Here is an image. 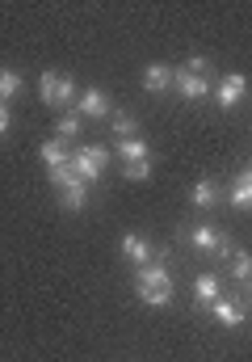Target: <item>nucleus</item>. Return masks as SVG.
I'll return each mask as SVG.
<instances>
[{
  "label": "nucleus",
  "instance_id": "nucleus-9",
  "mask_svg": "<svg viewBox=\"0 0 252 362\" xmlns=\"http://www.w3.org/2000/svg\"><path fill=\"white\" fill-rule=\"evenodd\" d=\"M76 114H80V118H114L109 97H105L101 89H84L80 101H76Z\"/></svg>",
  "mask_w": 252,
  "mask_h": 362
},
{
  "label": "nucleus",
  "instance_id": "nucleus-7",
  "mask_svg": "<svg viewBox=\"0 0 252 362\" xmlns=\"http://www.w3.org/2000/svg\"><path fill=\"white\" fill-rule=\"evenodd\" d=\"M118 253H122L131 266H152V262H156V249H152V240H143V236H122V240H118Z\"/></svg>",
  "mask_w": 252,
  "mask_h": 362
},
{
  "label": "nucleus",
  "instance_id": "nucleus-13",
  "mask_svg": "<svg viewBox=\"0 0 252 362\" xmlns=\"http://www.w3.org/2000/svg\"><path fill=\"white\" fill-rule=\"evenodd\" d=\"M143 89H148V93L172 89V68H164V64H152V68L143 72Z\"/></svg>",
  "mask_w": 252,
  "mask_h": 362
},
{
  "label": "nucleus",
  "instance_id": "nucleus-23",
  "mask_svg": "<svg viewBox=\"0 0 252 362\" xmlns=\"http://www.w3.org/2000/svg\"><path fill=\"white\" fill-rule=\"evenodd\" d=\"M206 68H210V59H202V55H189L185 59V72H193V76H206Z\"/></svg>",
  "mask_w": 252,
  "mask_h": 362
},
{
  "label": "nucleus",
  "instance_id": "nucleus-12",
  "mask_svg": "<svg viewBox=\"0 0 252 362\" xmlns=\"http://www.w3.org/2000/svg\"><path fill=\"white\" fill-rule=\"evenodd\" d=\"M227 202H232V206H240V211H252V169H244L240 181L227 189Z\"/></svg>",
  "mask_w": 252,
  "mask_h": 362
},
{
  "label": "nucleus",
  "instance_id": "nucleus-17",
  "mask_svg": "<svg viewBox=\"0 0 252 362\" xmlns=\"http://www.w3.org/2000/svg\"><path fill=\"white\" fill-rule=\"evenodd\" d=\"M38 97L47 105H59V72H42L38 76Z\"/></svg>",
  "mask_w": 252,
  "mask_h": 362
},
{
  "label": "nucleus",
  "instance_id": "nucleus-3",
  "mask_svg": "<svg viewBox=\"0 0 252 362\" xmlns=\"http://www.w3.org/2000/svg\"><path fill=\"white\" fill-rule=\"evenodd\" d=\"M47 177H51V185L59 189V206H64V211H84V206H88V185L72 173V165L51 169Z\"/></svg>",
  "mask_w": 252,
  "mask_h": 362
},
{
  "label": "nucleus",
  "instance_id": "nucleus-8",
  "mask_svg": "<svg viewBox=\"0 0 252 362\" xmlns=\"http://www.w3.org/2000/svg\"><path fill=\"white\" fill-rule=\"evenodd\" d=\"M172 89L181 93L185 101H202V97H210L206 76H193V72H185V68H176V72H172Z\"/></svg>",
  "mask_w": 252,
  "mask_h": 362
},
{
  "label": "nucleus",
  "instance_id": "nucleus-24",
  "mask_svg": "<svg viewBox=\"0 0 252 362\" xmlns=\"http://www.w3.org/2000/svg\"><path fill=\"white\" fill-rule=\"evenodd\" d=\"M8 122H13V118H8V105H4V110H0V139L8 135Z\"/></svg>",
  "mask_w": 252,
  "mask_h": 362
},
{
  "label": "nucleus",
  "instance_id": "nucleus-21",
  "mask_svg": "<svg viewBox=\"0 0 252 362\" xmlns=\"http://www.w3.org/2000/svg\"><path fill=\"white\" fill-rule=\"evenodd\" d=\"M109 131H114L118 139H131V135H135V118H131V114H114V127H109Z\"/></svg>",
  "mask_w": 252,
  "mask_h": 362
},
{
  "label": "nucleus",
  "instance_id": "nucleus-11",
  "mask_svg": "<svg viewBox=\"0 0 252 362\" xmlns=\"http://www.w3.org/2000/svg\"><path fill=\"white\" fill-rule=\"evenodd\" d=\"M38 156H42L47 173H51V169H64V165L72 160V156H68V144H64V139H47V144L38 148Z\"/></svg>",
  "mask_w": 252,
  "mask_h": 362
},
{
  "label": "nucleus",
  "instance_id": "nucleus-20",
  "mask_svg": "<svg viewBox=\"0 0 252 362\" xmlns=\"http://www.w3.org/2000/svg\"><path fill=\"white\" fill-rule=\"evenodd\" d=\"M122 173L131 181H148L152 177V160H131V165H122Z\"/></svg>",
  "mask_w": 252,
  "mask_h": 362
},
{
  "label": "nucleus",
  "instance_id": "nucleus-19",
  "mask_svg": "<svg viewBox=\"0 0 252 362\" xmlns=\"http://www.w3.org/2000/svg\"><path fill=\"white\" fill-rule=\"evenodd\" d=\"M21 93V76L13 72V68H0V101H8V97H17Z\"/></svg>",
  "mask_w": 252,
  "mask_h": 362
},
{
  "label": "nucleus",
  "instance_id": "nucleus-16",
  "mask_svg": "<svg viewBox=\"0 0 252 362\" xmlns=\"http://www.w3.org/2000/svg\"><path fill=\"white\" fill-rule=\"evenodd\" d=\"M189 202H193V206H215V202H219V185H215L210 177L198 181V185H193V194H189Z\"/></svg>",
  "mask_w": 252,
  "mask_h": 362
},
{
  "label": "nucleus",
  "instance_id": "nucleus-22",
  "mask_svg": "<svg viewBox=\"0 0 252 362\" xmlns=\"http://www.w3.org/2000/svg\"><path fill=\"white\" fill-rule=\"evenodd\" d=\"M72 97H76V81L72 76H59V105H68Z\"/></svg>",
  "mask_w": 252,
  "mask_h": 362
},
{
  "label": "nucleus",
  "instance_id": "nucleus-6",
  "mask_svg": "<svg viewBox=\"0 0 252 362\" xmlns=\"http://www.w3.org/2000/svg\"><path fill=\"white\" fill-rule=\"evenodd\" d=\"M215 93V101L223 105V110H236L240 101H244V93H248V81L240 76V72H227L223 81H219V89H210Z\"/></svg>",
  "mask_w": 252,
  "mask_h": 362
},
{
  "label": "nucleus",
  "instance_id": "nucleus-2",
  "mask_svg": "<svg viewBox=\"0 0 252 362\" xmlns=\"http://www.w3.org/2000/svg\"><path fill=\"white\" fill-rule=\"evenodd\" d=\"M68 165H72V173H76L84 185H97L101 173H105V165H109V148H101V144H84V148L72 152Z\"/></svg>",
  "mask_w": 252,
  "mask_h": 362
},
{
  "label": "nucleus",
  "instance_id": "nucleus-4",
  "mask_svg": "<svg viewBox=\"0 0 252 362\" xmlns=\"http://www.w3.org/2000/svg\"><path fill=\"white\" fill-rule=\"evenodd\" d=\"M185 240H189L193 249H202V253H219V257H232V249H236L215 223H193V228H185Z\"/></svg>",
  "mask_w": 252,
  "mask_h": 362
},
{
  "label": "nucleus",
  "instance_id": "nucleus-14",
  "mask_svg": "<svg viewBox=\"0 0 252 362\" xmlns=\"http://www.w3.org/2000/svg\"><path fill=\"white\" fill-rule=\"evenodd\" d=\"M118 160L122 165H131V160H152V152H148V144L143 139H118Z\"/></svg>",
  "mask_w": 252,
  "mask_h": 362
},
{
  "label": "nucleus",
  "instance_id": "nucleus-26",
  "mask_svg": "<svg viewBox=\"0 0 252 362\" xmlns=\"http://www.w3.org/2000/svg\"><path fill=\"white\" fill-rule=\"evenodd\" d=\"M248 291H252V282H248Z\"/></svg>",
  "mask_w": 252,
  "mask_h": 362
},
{
  "label": "nucleus",
  "instance_id": "nucleus-1",
  "mask_svg": "<svg viewBox=\"0 0 252 362\" xmlns=\"http://www.w3.org/2000/svg\"><path fill=\"white\" fill-rule=\"evenodd\" d=\"M135 295H139V303H148V308H168L172 303V274L168 266L160 262H152V266H139L135 274Z\"/></svg>",
  "mask_w": 252,
  "mask_h": 362
},
{
  "label": "nucleus",
  "instance_id": "nucleus-15",
  "mask_svg": "<svg viewBox=\"0 0 252 362\" xmlns=\"http://www.w3.org/2000/svg\"><path fill=\"white\" fill-rule=\"evenodd\" d=\"M232 278L244 282V286L252 282V253L248 249H232Z\"/></svg>",
  "mask_w": 252,
  "mask_h": 362
},
{
  "label": "nucleus",
  "instance_id": "nucleus-25",
  "mask_svg": "<svg viewBox=\"0 0 252 362\" xmlns=\"http://www.w3.org/2000/svg\"><path fill=\"white\" fill-rule=\"evenodd\" d=\"M0 110H4V101H0Z\"/></svg>",
  "mask_w": 252,
  "mask_h": 362
},
{
  "label": "nucleus",
  "instance_id": "nucleus-5",
  "mask_svg": "<svg viewBox=\"0 0 252 362\" xmlns=\"http://www.w3.org/2000/svg\"><path fill=\"white\" fill-rule=\"evenodd\" d=\"M210 316H215L219 325H227V329H240V325H244V316H248V308H244L236 295H219V299L210 303Z\"/></svg>",
  "mask_w": 252,
  "mask_h": 362
},
{
  "label": "nucleus",
  "instance_id": "nucleus-10",
  "mask_svg": "<svg viewBox=\"0 0 252 362\" xmlns=\"http://www.w3.org/2000/svg\"><path fill=\"white\" fill-rule=\"evenodd\" d=\"M219 295H223V282H219V274H198V278H193V299H198L202 308H210Z\"/></svg>",
  "mask_w": 252,
  "mask_h": 362
},
{
  "label": "nucleus",
  "instance_id": "nucleus-18",
  "mask_svg": "<svg viewBox=\"0 0 252 362\" xmlns=\"http://www.w3.org/2000/svg\"><path fill=\"white\" fill-rule=\"evenodd\" d=\"M76 135H80V114H64V118L55 122V139L68 144V139H76Z\"/></svg>",
  "mask_w": 252,
  "mask_h": 362
}]
</instances>
